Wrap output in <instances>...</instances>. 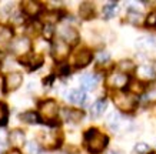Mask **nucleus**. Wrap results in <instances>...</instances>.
Wrapping results in <instances>:
<instances>
[{
	"instance_id": "f704fd0d",
	"label": "nucleus",
	"mask_w": 156,
	"mask_h": 154,
	"mask_svg": "<svg viewBox=\"0 0 156 154\" xmlns=\"http://www.w3.org/2000/svg\"><path fill=\"white\" fill-rule=\"evenodd\" d=\"M2 60H3V53L0 51V63H2Z\"/></svg>"
},
{
	"instance_id": "c756f323",
	"label": "nucleus",
	"mask_w": 156,
	"mask_h": 154,
	"mask_svg": "<svg viewBox=\"0 0 156 154\" xmlns=\"http://www.w3.org/2000/svg\"><path fill=\"white\" fill-rule=\"evenodd\" d=\"M146 26H155L156 24V13H151L149 16L146 17Z\"/></svg>"
},
{
	"instance_id": "9d476101",
	"label": "nucleus",
	"mask_w": 156,
	"mask_h": 154,
	"mask_svg": "<svg viewBox=\"0 0 156 154\" xmlns=\"http://www.w3.org/2000/svg\"><path fill=\"white\" fill-rule=\"evenodd\" d=\"M60 37L63 42H66L69 46H72V44H76V43H77L79 34H77V32H76L73 27L65 26V27H62V30H60Z\"/></svg>"
},
{
	"instance_id": "f3484780",
	"label": "nucleus",
	"mask_w": 156,
	"mask_h": 154,
	"mask_svg": "<svg viewBox=\"0 0 156 154\" xmlns=\"http://www.w3.org/2000/svg\"><path fill=\"white\" fill-rule=\"evenodd\" d=\"M106 107H108V101L105 100V98H102V100H98V101L92 106V116L93 117H99L102 116L105 113V110H106Z\"/></svg>"
},
{
	"instance_id": "7ed1b4c3",
	"label": "nucleus",
	"mask_w": 156,
	"mask_h": 154,
	"mask_svg": "<svg viewBox=\"0 0 156 154\" xmlns=\"http://www.w3.org/2000/svg\"><path fill=\"white\" fill-rule=\"evenodd\" d=\"M23 83V76L19 71H12L7 73L3 79V91L9 93V91H14L17 90Z\"/></svg>"
},
{
	"instance_id": "1a4fd4ad",
	"label": "nucleus",
	"mask_w": 156,
	"mask_h": 154,
	"mask_svg": "<svg viewBox=\"0 0 156 154\" xmlns=\"http://www.w3.org/2000/svg\"><path fill=\"white\" fill-rule=\"evenodd\" d=\"M108 84L110 87H115V89H123L125 86L129 84V77L123 73H115V74L109 76Z\"/></svg>"
},
{
	"instance_id": "c85d7f7f",
	"label": "nucleus",
	"mask_w": 156,
	"mask_h": 154,
	"mask_svg": "<svg viewBox=\"0 0 156 154\" xmlns=\"http://www.w3.org/2000/svg\"><path fill=\"white\" fill-rule=\"evenodd\" d=\"M135 150H136V153H139V154H145L149 151V145L145 144V143H139V144H136Z\"/></svg>"
},
{
	"instance_id": "e433bc0d",
	"label": "nucleus",
	"mask_w": 156,
	"mask_h": 154,
	"mask_svg": "<svg viewBox=\"0 0 156 154\" xmlns=\"http://www.w3.org/2000/svg\"><path fill=\"white\" fill-rule=\"evenodd\" d=\"M0 149H2V145H0Z\"/></svg>"
},
{
	"instance_id": "7c9ffc66",
	"label": "nucleus",
	"mask_w": 156,
	"mask_h": 154,
	"mask_svg": "<svg viewBox=\"0 0 156 154\" xmlns=\"http://www.w3.org/2000/svg\"><path fill=\"white\" fill-rule=\"evenodd\" d=\"M109 53H106V51H102V53H99V54H98V60H99V63L100 64H102V63H103V61H108L109 60Z\"/></svg>"
},
{
	"instance_id": "0eeeda50",
	"label": "nucleus",
	"mask_w": 156,
	"mask_h": 154,
	"mask_svg": "<svg viewBox=\"0 0 156 154\" xmlns=\"http://www.w3.org/2000/svg\"><path fill=\"white\" fill-rule=\"evenodd\" d=\"M93 56H92V51L87 50V49H82L75 54V67L76 69H82V67H86L92 61Z\"/></svg>"
},
{
	"instance_id": "39448f33",
	"label": "nucleus",
	"mask_w": 156,
	"mask_h": 154,
	"mask_svg": "<svg viewBox=\"0 0 156 154\" xmlns=\"http://www.w3.org/2000/svg\"><path fill=\"white\" fill-rule=\"evenodd\" d=\"M69 51H70V46L67 44L66 42H63V40H56V42L53 43L52 46V56L55 57V60L57 61H62L65 60L69 54Z\"/></svg>"
},
{
	"instance_id": "393cba45",
	"label": "nucleus",
	"mask_w": 156,
	"mask_h": 154,
	"mask_svg": "<svg viewBox=\"0 0 156 154\" xmlns=\"http://www.w3.org/2000/svg\"><path fill=\"white\" fill-rule=\"evenodd\" d=\"M139 74H140V77H145V79H152V77L155 76V73H153V70H152L151 67L142 66V67L139 69Z\"/></svg>"
},
{
	"instance_id": "2f4dec72",
	"label": "nucleus",
	"mask_w": 156,
	"mask_h": 154,
	"mask_svg": "<svg viewBox=\"0 0 156 154\" xmlns=\"http://www.w3.org/2000/svg\"><path fill=\"white\" fill-rule=\"evenodd\" d=\"M69 70H70V69H69V67H67L66 64H62V67H60V73L62 74H69Z\"/></svg>"
},
{
	"instance_id": "f8f14e48",
	"label": "nucleus",
	"mask_w": 156,
	"mask_h": 154,
	"mask_svg": "<svg viewBox=\"0 0 156 154\" xmlns=\"http://www.w3.org/2000/svg\"><path fill=\"white\" fill-rule=\"evenodd\" d=\"M85 113L82 110H77V108H65L63 110V117L66 121H72V123H79L83 118Z\"/></svg>"
},
{
	"instance_id": "2eb2a0df",
	"label": "nucleus",
	"mask_w": 156,
	"mask_h": 154,
	"mask_svg": "<svg viewBox=\"0 0 156 154\" xmlns=\"http://www.w3.org/2000/svg\"><path fill=\"white\" fill-rule=\"evenodd\" d=\"M19 118L24 123H29V124H36V123L42 121V117L40 114L36 111H24L19 116Z\"/></svg>"
},
{
	"instance_id": "dca6fc26",
	"label": "nucleus",
	"mask_w": 156,
	"mask_h": 154,
	"mask_svg": "<svg viewBox=\"0 0 156 154\" xmlns=\"http://www.w3.org/2000/svg\"><path fill=\"white\" fill-rule=\"evenodd\" d=\"M69 100L73 104H83L86 101V93L83 90H72L69 94Z\"/></svg>"
},
{
	"instance_id": "412c9836",
	"label": "nucleus",
	"mask_w": 156,
	"mask_h": 154,
	"mask_svg": "<svg viewBox=\"0 0 156 154\" xmlns=\"http://www.w3.org/2000/svg\"><path fill=\"white\" fill-rule=\"evenodd\" d=\"M9 120V108L5 103L0 101V126H6Z\"/></svg>"
},
{
	"instance_id": "6e6552de",
	"label": "nucleus",
	"mask_w": 156,
	"mask_h": 154,
	"mask_svg": "<svg viewBox=\"0 0 156 154\" xmlns=\"http://www.w3.org/2000/svg\"><path fill=\"white\" fill-rule=\"evenodd\" d=\"M24 141H26V135H24V131L20 130V128H14V130L10 131L9 134V143L13 145V149H20V147H24Z\"/></svg>"
},
{
	"instance_id": "9b49d317",
	"label": "nucleus",
	"mask_w": 156,
	"mask_h": 154,
	"mask_svg": "<svg viewBox=\"0 0 156 154\" xmlns=\"http://www.w3.org/2000/svg\"><path fill=\"white\" fill-rule=\"evenodd\" d=\"M42 5L37 3V2H32V0H27V2H23L22 3V10L26 16H30V17H34L37 16L40 12H42Z\"/></svg>"
},
{
	"instance_id": "5701e85b",
	"label": "nucleus",
	"mask_w": 156,
	"mask_h": 154,
	"mask_svg": "<svg viewBox=\"0 0 156 154\" xmlns=\"http://www.w3.org/2000/svg\"><path fill=\"white\" fill-rule=\"evenodd\" d=\"M42 30H43V27L40 26L39 22H32V23L27 26V33L29 34H32V36H37Z\"/></svg>"
},
{
	"instance_id": "a878e982",
	"label": "nucleus",
	"mask_w": 156,
	"mask_h": 154,
	"mask_svg": "<svg viewBox=\"0 0 156 154\" xmlns=\"http://www.w3.org/2000/svg\"><path fill=\"white\" fill-rule=\"evenodd\" d=\"M42 33H43V37L46 39V40H52L53 33H55V30H53V26H52V24H46V26L43 27Z\"/></svg>"
},
{
	"instance_id": "4be33fe9",
	"label": "nucleus",
	"mask_w": 156,
	"mask_h": 154,
	"mask_svg": "<svg viewBox=\"0 0 156 154\" xmlns=\"http://www.w3.org/2000/svg\"><path fill=\"white\" fill-rule=\"evenodd\" d=\"M129 90H130V93H133V94H140V93H143L145 87H143L142 81L133 80V81H130V84H129Z\"/></svg>"
},
{
	"instance_id": "f257e3e1",
	"label": "nucleus",
	"mask_w": 156,
	"mask_h": 154,
	"mask_svg": "<svg viewBox=\"0 0 156 154\" xmlns=\"http://www.w3.org/2000/svg\"><path fill=\"white\" fill-rule=\"evenodd\" d=\"M109 139L105 134H102L98 128H89L85 133V143L86 147L92 154H99L102 153L106 145H108Z\"/></svg>"
},
{
	"instance_id": "423d86ee",
	"label": "nucleus",
	"mask_w": 156,
	"mask_h": 154,
	"mask_svg": "<svg viewBox=\"0 0 156 154\" xmlns=\"http://www.w3.org/2000/svg\"><path fill=\"white\" fill-rule=\"evenodd\" d=\"M30 47H32V44H30L27 37H19L12 43V50L17 56H27L29 51H30Z\"/></svg>"
},
{
	"instance_id": "c9c22d12",
	"label": "nucleus",
	"mask_w": 156,
	"mask_h": 154,
	"mask_svg": "<svg viewBox=\"0 0 156 154\" xmlns=\"http://www.w3.org/2000/svg\"><path fill=\"white\" fill-rule=\"evenodd\" d=\"M110 154H122V153H120V151H112Z\"/></svg>"
},
{
	"instance_id": "4468645a",
	"label": "nucleus",
	"mask_w": 156,
	"mask_h": 154,
	"mask_svg": "<svg viewBox=\"0 0 156 154\" xmlns=\"http://www.w3.org/2000/svg\"><path fill=\"white\" fill-rule=\"evenodd\" d=\"M98 76H93V74H85L82 76L80 79V84H82V89L83 90H93L98 86Z\"/></svg>"
},
{
	"instance_id": "6ab92c4d",
	"label": "nucleus",
	"mask_w": 156,
	"mask_h": 154,
	"mask_svg": "<svg viewBox=\"0 0 156 154\" xmlns=\"http://www.w3.org/2000/svg\"><path fill=\"white\" fill-rule=\"evenodd\" d=\"M13 39V30L6 26H0V40L2 42H10Z\"/></svg>"
},
{
	"instance_id": "bb28decb",
	"label": "nucleus",
	"mask_w": 156,
	"mask_h": 154,
	"mask_svg": "<svg viewBox=\"0 0 156 154\" xmlns=\"http://www.w3.org/2000/svg\"><path fill=\"white\" fill-rule=\"evenodd\" d=\"M26 151H27V154H39V151H40L39 144L34 143V141H30V143L26 144Z\"/></svg>"
},
{
	"instance_id": "f03ea898",
	"label": "nucleus",
	"mask_w": 156,
	"mask_h": 154,
	"mask_svg": "<svg viewBox=\"0 0 156 154\" xmlns=\"http://www.w3.org/2000/svg\"><path fill=\"white\" fill-rule=\"evenodd\" d=\"M39 110H40V117H42L44 121L48 123V124H52L55 126V123L56 121V117L59 114V106H57V103L55 100H44L39 104Z\"/></svg>"
},
{
	"instance_id": "aec40b11",
	"label": "nucleus",
	"mask_w": 156,
	"mask_h": 154,
	"mask_svg": "<svg viewBox=\"0 0 156 154\" xmlns=\"http://www.w3.org/2000/svg\"><path fill=\"white\" fill-rule=\"evenodd\" d=\"M116 9H118V3H108V5L103 7V16L106 19H110V17H113L115 13H116Z\"/></svg>"
},
{
	"instance_id": "473e14b6",
	"label": "nucleus",
	"mask_w": 156,
	"mask_h": 154,
	"mask_svg": "<svg viewBox=\"0 0 156 154\" xmlns=\"http://www.w3.org/2000/svg\"><path fill=\"white\" fill-rule=\"evenodd\" d=\"M6 154H22V153H20L19 150L13 149V150H10V151H7V153H6Z\"/></svg>"
},
{
	"instance_id": "72a5a7b5",
	"label": "nucleus",
	"mask_w": 156,
	"mask_h": 154,
	"mask_svg": "<svg viewBox=\"0 0 156 154\" xmlns=\"http://www.w3.org/2000/svg\"><path fill=\"white\" fill-rule=\"evenodd\" d=\"M152 111H153V114H155V116H156V103H155V104H153V107H152Z\"/></svg>"
},
{
	"instance_id": "a211bd4d",
	"label": "nucleus",
	"mask_w": 156,
	"mask_h": 154,
	"mask_svg": "<svg viewBox=\"0 0 156 154\" xmlns=\"http://www.w3.org/2000/svg\"><path fill=\"white\" fill-rule=\"evenodd\" d=\"M118 69L120 73L126 74V73H130V71L135 70V64H133V61H130V60H122V61H119Z\"/></svg>"
},
{
	"instance_id": "20e7f679",
	"label": "nucleus",
	"mask_w": 156,
	"mask_h": 154,
	"mask_svg": "<svg viewBox=\"0 0 156 154\" xmlns=\"http://www.w3.org/2000/svg\"><path fill=\"white\" fill-rule=\"evenodd\" d=\"M113 101L116 104V107L122 111H132L133 108L136 107V98L133 96H129V94L125 93H119L115 94Z\"/></svg>"
},
{
	"instance_id": "b1692460",
	"label": "nucleus",
	"mask_w": 156,
	"mask_h": 154,
	"mask_svg": "<svg viewBox=\"0 0 156 154\" xmlns=\"http://www.w3.org/2000/svg\"><path fill=\"white\" fill-rule=\"evenodd\" d=\"M129 22H132L133 24H139L142 22V13H139V12H135V10H129Z\"/></svg>"
},
{
	"instance_id": "ddd939ff",
	"label": "nucleus",
	"mask_w": 156,
	"mask_h": 154,
	"mask_svg": "<svg viewBox=\"0 0 156 154\" xmlns=\"http://www.w3.org/2000/svg\"><path fill=\"white\" fill-rule=\"evenodd\" d=\"M95 5L90 3V2H85L80 5V9H79V14H80L82 19L85 20H90L95 17Z\"/></svg>"
},
{
	"instance_id": "cd10ccee",
	"label": "nucleus",
	"mask_w": 156,
	"mask_h": 154,
	"mask_svg": "<svg viewBox=\"0 0 156 154\" xmlns=\"http://www.w3.org/2000/svg\"><path fill=\"white\" fill-rule=\"evenodd\" d=\"M118 123H119V114L112 113V114L109 116V118H108V124L112 127V128H115V127L118 126Z\"/></svg>"
}]
</instances>
